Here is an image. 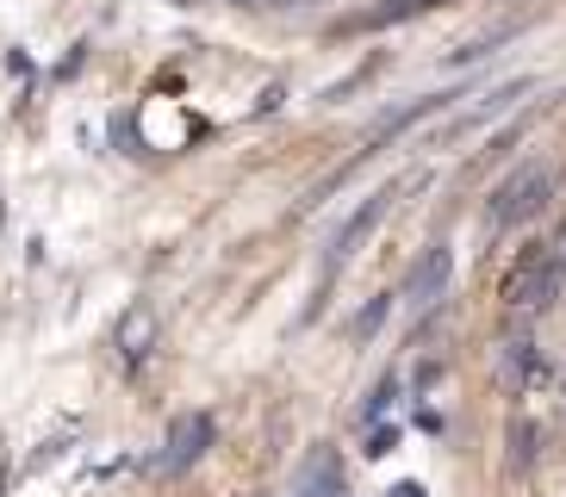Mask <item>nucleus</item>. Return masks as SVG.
<instances>
[{
	"instance_id": "5",
	"label": "nucleus",
	"mask_w": 566,
	"mask_h": 497,
	"mask_svg": "<svg viewBox=\"0 0 566 497\" xmlns=\"http://www.w3.org/2000/svg\"><path fill=\"white\" fill-rule=\"evenodd\" d=\"M449 274H454V255L442 243L436 248H423V255H417V267L411 274H405V305H417V311H430L436 298L449 293Z\"/></svg>"
},
{
	"instance_id": "2",
	"label": "nucleus",
	"mask_w": 566,
	"mask_h": 497,
	"mask_svg": "<svg viewBox=\"0 0 566 497\" xmlns=\"http://www.w3.org/2000/svg\"><path fill=\"white\" fill-rule=\"evenodd\" d=\"M554 193V175L548 168H516L511 181L492 193V205H485V218H492V231H511V224H523V218H535L542 205H548Z\"/></svg>"
},
{
	"instance_id": "1",
	"label": "nucleus",
	"mask_w": 566,
	"mask_h": 497,
	"mask_svg": "<svg viewBox=\"0 0 566 497\" xmlns=\"http://www.w3.org/2000/svg\"><path fill=\"white\" fill-rule=\"evenodd\" d=\"M566 243H548V248H530V255H523V262L511 267V274H504V305H511V311H548L554 305V293H560V255Z\"/></svg>"
},
{
	"instance_id": "6",
	"label": "nucleus",
	"mask_w": 566,
	"mask_h": 497,
	"mask_svg": "<svg viewBox=\"0 0 566 497\" xmlns=\"http://www.w3.org/2000/svg\"><path fill=\"white\" fill-rule=\"evenodd\" d=\"M386 212H392V187H386V193H374V199H367V205H361V212H355L349 224L336 231V243H331V274H336V267H343V262H349V255H355V243H361V236L374 231V224H380Z\"/></svg>"
},
{
	"instance_id": "11",
	"label": "nucleus",
	"mask_w": 566,
	"mask_h": 497,
	"mask_svg": "<svg viewBox=\"0 0 566 497\" xmlns=\"http://www.w3.org/2000/svg\"><path fill=\"white\" fill-rule=\"evenodd\" d=\"M392 497H423V491H417V485H399V491H392Z\"/></svg>"
},
{
	"instance_id": "12",
	"label": "nucleus",
	"mask_w": 566,
	"mask_h": 497,
	"mask_svg": "<svg viewBox=\"0 0 566 497\" xmlns=\"http://www.w3.org/2000/svg\"><path fill=\"white\" fill-rule=\"evenodd\" d=\"M560 398H566V380H560Z\"/></svg>"
},
{
	"instance_id": "3",
	"label": "nucleus",
	"mask_w": 566,
	"mask_h": 497,
	"mask_svg": "<svg viewBox=\"0 0 566 497\" xmlns=\"http://www.w3.org/2000/svg\"><path fill=\"white\" fill-rule=\"evenodd\" d=\"M212 435H218V423L206 411H187V416H175L168 423V442H163V454H156V473H187V466L200 461L206 447H212Z\"/></svg>"
},
{
	"instance_id": "10",
	"label": "nucleus",
	"mask_w": 566,
	"mask_h": 497,
	"mask_svg": "<svg viewBox=\"0 0 566 497\" xmlns=\"http://www.w3.org/2000/svg\"><path fill=\"white\" fill-rule=\"evenodd\" d=\"M224 7H274V0H224Z\"/></svg>"
},
{
	"instance_id": "7",
	"label": "nucleus",
	"mask_w": 566,
	"mask_h": 497,
	"mask_svg": "<svg viewBox=\"0 0 566 497\" xmlns=\"http://www.w3.org/2000/svg\"><path fill=\"white\" fill-rule=\"evenodd\" d=\"M499 380L511 385V392H523V385L542 380V348H535L530 336H516V342L499 348Z\"/></svg>"
},
{
	"instance_id": "9",
	"label": "nucleus",
	"mask_w": 566,
	"mask_h": 497,
	"mask_svg": "<svg viewBox=\"0 0 566 497\" xmlns=\"http://www.w3.org/2000/svg\"><path fill=\"white\" fill-rule=\"evenodd\" d=\"M511 442H516V466H530V442H535V430H530V423H516Z\"/></svg>"
},
{
	"instance_id": "4",
	"label": "nucleus",
	"mask_w": 566,
	"mask_h": 497,
	"mask_svg": "<svg viewBox=\"0 0 566 497\" xmlns=\"http://www.w3.org/2000/svg\"><path fill=\"white\" fill-rule=\"evenodd\" d=\"M113 348L125 367H144L163 348V317H156V305H125L113 324Z\"/></svg>"
},
{
	"instance_id": "8",
	"label": "nucleus",
	"mask_w": 566,
	"mask_h": 497,
	"mask_svg": "<svg viewBox=\"0 0 566 497\" xmlns=\"http://www.w3.org/2000/svg\"><path fill=\"white\" fill-rule=\"evenodd\" d=\"M380 317H386V298H380V305H367V311L355 317V336H374V330H380Z\"/></svg>"
}]
</instances>
